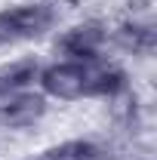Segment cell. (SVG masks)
<instances>
[{
	"mask_svg": "<svg viewBox=\"0 0 157 160\" xmlns=\"http://www.w3.org/2000/svg\"><path fill=\"white\" fill-rule=\"evenodd\" d=\"M53 22V12L43 3H25L0 12V43H19L43 34Z\"/></svg>",
	"mask_w": 157,
	"mask_h": 160,
	"instance_id": "1",
	"label": "cell"
},
{
	"mask_svg": "<svg viewBox=\"0 0 157 160\" xmlns=\"http://www.w3.org/2000/svg\"><path fill=\"white\" fill-rule=\"evenodd\" d=\"M123 89V74L117 68H93L86 71V96H114Z\"/></svg>",
	"mask_w": 157,
	"mask_h": 160,
	"instance_id": "5",
	"label": "cell"
},
{
	"mask_svg": "<svg viewBox=\"0 0 157 160\" xmlns=\"http://www.w3.org/2000/svg\"><path fill=\"white\" fill-rule=\"evenodd\" d=\"M86 62H59L40 74V86L56 99H80L86 96Z\"/></svg>",
	"mask_w": 157,
	"mask_h": 160,
	"instance_id": "2",
	"label": "cell"
},
{
	"mask_svg": "<svg viewBox=\"0 0 157 160\" xmlns=\"http://www.w3.org/2000/svg\"><path fill=\"white\" fill-rule=\"evenodd\" d=\"M120 43L129 46L133 52H151L154 49V28L151 25H133L120 31Z\"/></svg>",
	"mask_w": 157,
	"mask_h": 160,
	"instance_id": "6",
	"label": "cell"
},
{
	"mask_svg": "<svg viewBox=\"0 0 157 160\" xmlns=\"http://www.w3.org/2000/svg\"><path fill=\"white\" fill-rule=\"evenodd\" d=\"M102 40H105L102 28H96V25H80V28H74V31H68V34H65L62 46H65V52H68V56L93 59V56L99 52V46H102Z\"/></svg>",
	"mask_w": 157,
	"mask_h": 160,
	"instance_id": "4",
	"label": "cell"
},
{
	"mask_svg": "<svg viewBox=\"0 0 157 160\" xmlns=\"http://www.w3.org/2000/svg\"><path fill=\"white\" fill-rule=\"evenodd\" d=\"M99 151L89 145V142H68V145H59L53 151H46L40 160H96Z\"/></svg>",
	"mask_w": 157,
	"mask_h": 160,
	"instance_id": "7",
	"label": "cell"
},
{
	"mask_svg": "<svg viewBox=\"0 0 157 160\" xmlns=\"http://www.w3.org/2000/svg\"><path fill=\"white\" fill-rule=\"evenodd\" d=\"M40 114H43V99L40 96H28V92H16L0 108V120L9 123V126H28Z\"/></svg>",
	"mask_w": 157,
	"mask_h": 160,
	"instance_id": "3",
	"label": "cell"
}]
</instances>
